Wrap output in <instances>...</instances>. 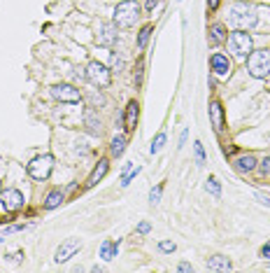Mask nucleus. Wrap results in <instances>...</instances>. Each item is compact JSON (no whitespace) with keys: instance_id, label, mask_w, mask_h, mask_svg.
Instances as JSON below:
<instances>
[{"instance_id":"f257e3e1","label":"nucleus","mask_w":270,"mask_h":273,"mask_svg":"<svg viewBox=\"0 0 270 273\" xmlns=\"http://www.w3.org/2000/svg\"><path fill=\"white\" fill-rule=\"evenodd\" d=\"M229 21L235 26V28H240V31H247V28L256 26V21H259V17H256V7L249 5V2H245V0L233 2L231 9H229Z\"/></svg>"},{"instance_id":"f03ea898","label":"nucleus","mask_w":270,"mask_h":273,"mask_svg":"<svg viewBox=\"0 0 270 273\" xmlns=\"http://www.w3.org/2000/svg\"><path fill=\"white\" fill-rule=\"evenodd\" d=\"M247 70L256 80H266L270 75V49L249 51V56H247Z\"/></svg>"},{"instance_id":"7ed1b4c3","label":"nucleus","mask_w":270,"mask_h":273,"mask_svg":"<svg viewBox=\"0 0 270 273\" xmlns=\"http://www.w3.org/2000/svg\"><path fill=\"white\" fill-rule=\"evenodd\" d=\"M140 19V5L135 0H123L115 7V24L121 28H131Z\"/></svg>"},{"instance_id":"20e7f679","label":"nucleus","mask_w":270,"mask_h":273,"mask_svg":"<svg viewBox=\"0 0 270 273\" xmlns=\"http://www.w3.org/2000/svg\"><path fill=\"white\" fill-rule=\"evenodd\" d=\"M84 77H86L93 87H98V89H107L110 82H112V70H110L107 66H103L100 61H91L89 66H86Z\"/></svg>"},{"instance_id":"39448f33","label":"nucleus","mask_w":270,"mask_h":273,"mask_svg":"<svg viewBox=\"0 0 270 273\" xmlns=\"http://www.w3.org/2000/svg\"><path fill=\"white\" fill-rule=\"evenodd\" d=\"M229 40V49H231V54H235V56H240V58H245V56H249V51H252V35L249 33H245V31H233V33L226 38Z\"/></svg>"},{"instance_id":"423d86ee","label":"nucleus","mask_w":270,"mask_h":273,"mask_svg":"<svg viewBox=\"0 0 270 273\" xmlns=\"http://www.w3.org/2000/svg\"><path fill=\"white\" fill-rule=\"evenodd\" d=\"M51 168H54V157L51 154H42V157H35L31 164H28V175L33 178V180H47L51 175Z\"/></svg>"},{"instance_id":"0eeeda50","label":"nucleus","mask_w":270,"mask_h":273,"mask_svg":"<svg viewBox=\"0 0 270 273\" xmlns=\"http://www.w3.org/2000/svg\"><path fill=\"white\" fill-rule=\"evenodd\" d=\"M51 96H54L58 103H79V100H82L79 89H75L73 84H54V87H51Z\"/></svg>"},{"instance_id":"6e6552de","label":"nucleus","mask_w":270,"mask_h":273,"mask_svg":"<svg viewBox=\"0 0 270 273\" xmlns=\"http://www.w3.org/2000/svg\"><path fill=\"white\" fill-rule=\"evenodd\" d=\"M79 248H82V240H79V238H68V240H63V243L58 245L56 255H54V262H56V264H63V262H68L70 257L77 255V252H79Z\"/></svg>"},{"instance_id":"1a4fd4ad","label":"nucleus","mask_w":270,"mask_h":273,"mask_svg":"<svg viewBox=\"0 0 270 273\" xmlns=\"http://www.w3.org/2000/svg\"><path fill=\"white\" fill-rule=\"evenodd\" d=\"M115 42H116V24L100 21L98 33H96V45H100V47H112Z\"/></svg>"},{"instance_id":"9d476101","label":"nucleus","mask_w":270,"mask_h":273,"mask_svg":"<svg viewBox=\"0 0 270 273\" xmlns=\"http://www.w3.org/2000/svg\"><path fill=\"white\" fill-rule=\"evenodd\" d=\"M0 203H2V208H5L7 213H12V210L24 208L26 199L19 189H5V191H0Z\"/></svg>"},{"instance_id":"9b49d317","label":"nucleus","mask_w":270,"mask_h":273,"mask_svg":"<svg viewBox=\"0 0 270 273\" xmlns=\"http://www.w3.org/2000/svg\"><path fill=\"white\" fill-rule=\"evenodd\" d=\"M138 115H140L138 100H131V103L126 105V112H123V129H126V133H133V131H135V124H138Z\"/></svg>"},{"instance_id":"f8f14e48","label":"nucleus","mask_w":270,"mask_h":273,"mask_svg":"<svg viewBox=\"0 0 270 273\" xmlns=\"http://www.w3.org/2000/svg\"><path fill=\"white\" fill-rule=\"evenodd\" d=\"M210 66H212L217 77H229L231 75V61H229V56H224V54H212Z\"/></svg>"},{"instance_id":"ddd939ff","label":"nucleus","mask_w":270,"mask_h":273,"mask_svg":"<svg viewBox=\"0 0 270 273\" xmlns=\"http://www.w3.org/2000/svg\"><path fill=\"white\" fill-rule=\"evenodd\" d=\"M210 122H212L217 133L224 131V108H221L219 100H212V103H210Z\"/></svg>"},{"instance_id":"4468645a","label":"nucleus","mask_w":270,"mask_h":273,"mask_svg":"<svg viewBox=\"0 0 270 273\" xmlns=\"http://www.w3.org/2000/svg\"><path fill=\"white\" fill-rule=\"evenodd\" d=\"M107 171H110V164H107V159H100L98 166H96V168L91 171V175H89V180H86V184H89V187H96V184H98V182L107 175Z\"/></svg>"},{"instance_id":"2eb2a0df","label":"nucleus","mask_w":270,"mask_h":273,"mask_svg":"<svg viewBox=\"0 0 270 273\" xmlns=\"http://www.w3.org/2000/svg\"><path fill=\"white\" fill-rule=\"evenodd\" d=\"M231 269H233V264H231L229 257L214 255L207 259V271H231Z\"/></svg>"},{"instance_id":"dca6fc26","label":"nucleus","mask_w":270,"mask_h":273,"mask_svg":"<svg viewBox=\"0 0 270 273\" xmlns=\"http://www.w3.org/2000/svg\"><path fill=\"white\" fill-rule=\"evenodd\" d=\"M226 28L221 24H214V26H210V35H207V42L212 45V47H217V45H221V42H226Z\"/></svg>"},{"instance_id":"f3484780","label":"nucleus","mask_w":270,"mask_h":273,"mask_svg":"<svg viewBox=\"0 0 270 273\" xmlns=\"http://www.w3.org/2000/svg\"><path fill=\"white\" fill-rule=\"evenodd\" d=\"M84 124H86V129H89L91 133H100V131H103V129H100V119H98V115H96V110H93V108L84 110Z\"/></svg>"},{"instance_id":"a211bd4d","label":"nucleus","mask_w":270,"mask_h":273,"mask_svg":"<svg viewBox=\"0 0 270 273\" xmlns=\"http://www.w3.org/2000/svg\"><path fill=\"white\" fill-rule=\"evenodd\" d=\"M63 191L61 189H54V191H49L47 194V199H44V210H54V208H58L61 203H63Z\"/></svg>"},{"instance_id":"6ab92c4d","label":"nucleus","mask_w":270,"mask_h":273,"mask_svg":"<svg viewBox=\"0 0 270 273\" xmlns=\"http://www.w3.org/2000/svg\"><path fill=\"white\" fill-rule=\"evenodd\" d=\"M235 168L240 171V173H249V171H254V168H256V159H254L252 154L237 157V159H235Z\"/></svg>"},{"instance_id":"aec40b11","label":"nucleus","mask_w":270,"mask_h":273,"mask_svg":"<svg viewBox=\"0 0 270 273\" xmlns=\"http://www.w3.org/2000/svg\"><path fill=\"white\" fill-rule=\"evenodd\" d=\"M126 142H128V138H126L123 133H119V136H115V138H112V145H110L112 157H121L123 149H126Z\"/></svg>"},{"instance_id":"412c9836","label":"nucleus","mask_w":270,"mask_h":273,"mask_svg":"<svg viewBox=\"0 0 270 273\" xmlns=\"http://www.w3.org/2000/svg\"><path fill=\"white\" fill-rule=\"evenodd\" d=\"M116 248H119V243H112V240H105L103 245H100V257L105 259V262H112L116 257Z\"/></svg>"},{"instance_id":"4be33fe9","label":"nucleus","mask_w":270,"mask_h":273,"mask_svg":"<svg viewBox=\"0 0 270 273\" xmlns=\"http://www.w3.org/2000/svg\"><path fill=\"white\" fill-rule=\"evenodd\" d=\"M152 33H154V26H152V24H145L142 28H140V35H138V47H140V49H145V47H147Z\"/></svg>"},{"instance_id":"5701e85b","label":"nucleus","mask_w":270,"mask_h":273,"mask_svg":"<svg viewBox=\"0 0 270 273\" xmlns=\"http://www.w3.org/2000/svg\"><path fill=\"white\" fill-rule=\"evenodd\" d=\"M110 70H112V73H121L123 70V56L121 54L112 51V56H110Z\"/></svg>"},{"instance_id":"b1692460","label":"nucleus","mask_w":270,"mask_h":273,"mask_svg":"<svg viewBox=\"0 0 270 273\" xmlns=\"http://www.w3.org/2000/svg\"><path fill=\"white\" fill-rule=\"evenodd\" d=\"M205 189L210 191L214 199H219V196H221V184H219V180H217V178H210V180H207V184H205Z\"/></svg>"},{"instance_id":"393cba45","label":"nucleus","mask_w":270,"mask_h":273,"mask_svg":"<svg viewBox=\"0 0 270 273\" xmlns=\"http://www.w3.org/2000/svg\"><path fill=\"white\" fill-rule=\"evenodd\" d=\"M193 154H196V164L205 166V149H203V142L200 140H193Z\"/></svg>"},{"instance_id":"a878e982","label":"nucleus","mask_w":270,"mask_h":273,"mask_svg":"<svg viewBox=\"0 0 270 273\" xmlns=\"http://www.w3.org/2000/svg\"><path fill=\"white\" fill-rule=\"evenodd\" d=\"M163 145H165V131H161V133H158V136L154 138V142H152V154H156V152L163 147Z\"/></svg>"},{"instance_id":"bb28decb","label":"nucleus","mask_w":270,"mask_h":273,"mask_svg":"<svg viewBox=\"0 0 270 273\" xmlns=\"http://www.w3.org/2000/svg\"><path fill=\"white\" fill-rule=\"evenodd\" d=\"M161 191H163V184H158V187H154V189L149 191V203H152V206H156V203L161 201Z\"/></svg>"},{"instance_id":"cd10ccee","label":"nucleus","mask_w":270,"mask_h":273,"mask_svg":"<svg viewBox=\"0 0 270 273\" xmlns=\"http://www.w3.org/2000/svg\"><path fill=\"white\" fill-rule=\"evenodd\" d=\"M105 103V98L100 96V93H96V91H91L89 93V108H96V105H103Z\"/></svg>"},{"instance_id":"c85d7f7f","label":"nucleus","mask_w":270,"mask_h":273,"mask_svg":"<svg viewBox=\"0 0 270 273\" xmlns=\"http://www.w3.org/2000/svg\"><path fill=\"white\" fill-rule=\"evenodd\" d=\"M138 173H140L138 166H135V171H128V173H123V178H121V184H123V187H128V184L135 180V175H138Z\"/></svg>"},{"instance_id":"c756f323","label":"nucleus","mask_w":270,"mask_h":273,"mask_svg":"<svg viewBox=\"0 0 270 273\" xmlns=\"http://www.w3.org/2000/svg\"><path fill=\"white\" fill-rule=\"evenodd\" d=\"M158 250H161V252H175V243H170V240H161V243H158Z\"/></svg>"},{"instance_id":"7c9ffc66","label":"nucleus","mask_w":270,"mask_h":273,"mask_svg":"<svg viewBox=\"0 0 270 273\" xmlns=\"http://www.w3.org/2000/svg\"><path fill=\"white\" fill-rule=\"evenodd\" d=\"M259 168H261V175H270V157L263 159L261 164H259Z\"/></svg>"},{"instance_id":"2f4dec72","label":"nucleus","mask_w":270,"mask_h":273,"mask_svg":"<svg viewBox=\"0 0 270 273\" xmlns=\"http://www.w3.org/2000/svg\"><path fill=\"white\" fill-rule=\"evenodd\" d=\"M135 84H142V58L138 61V68H135Z\"/></svg>"},{"instance_id":"473e14b6","label":"nucleus","mask_w":270,"mask_h":273,"mask_svg":"<svg viewBox=\"0 0 270 273\" xmlns=\"http://www.w3.org/2000/svg\"><path fill=\"white\" fill-rule=\"evenodd\" d=\"M149 229H152V224L149 222H140L138 224V233H149Z\"/></svg>"},{"instance_id":"72a5a7b5","label":"nucleus","mask_w":270,"mask_h":273,"mask_svg":"<svg viewBox=\"0 0 270 273\" xmlns=\"http://www.w3.org/2000/svg\"><path fill=\"white\" fill-rule=\"evenodd\" d=\"M261 255L266 257V259H270V243H266V245L261 248Z\"/></svg>"},{"instance_id":"f704fd0d","label":"nucleus","mask_w":270,"mask_h":273,"mask_svg":"<svg viewBox=\"0 0 270 273\" xmlns=\"http://www.w3.org/2000/svg\"><path fill=\"white\" fill-rule=\"evenodd\" d=\"M158 2H161V0H147V5H145V7H147L149 12H152V9H154L156 5H158Z\"/></svg>"},{"instance_id":"c9c22d12","label":"nucleus","mask_w":270,"mask_h":273,"mask_svg":"<svg viewBox=\"0 0 270 273\" xmlns=\"http://www.w3.org/2000/svg\"><path fill=\"white\" fill-rule=\"evenodd\" d=\"M21 257H24L21 252H14V255H9V262H17V264H19V262H21Z\"/></svg>"},{"instance_id":"e433bc0d","label":"nucleus","mask_w":270,"mask_h":273,"mask_svg":"<svg viewBox=\"0 0 270 273\" xmlns=\"http://www.w3.org/2000/svg\"><path fill=\"white\" fill-rule=\"evenodd\" d=\"M219 2H221V0H207V7H210V9H217V7H219Z\"/></svg>"},{"instance_id":"4c0bfd02","label":"nucleus","mask_w":270,"mask_h":273,"mask_svg":"<svg viewBox=\"0 0 270 273\" xmlns=\"http://www.w3.org/2000/svg\"><path fill=\"white\" fill-rule=\"evenodd\" d=\"M180 271H191V264H187V262H184V264H180Z\"/></svg>"},{"instance_id":"58836bf2","label":"nucleus","mask_w":270,"mask_h":273,"mask_svg":"<svg viewBox=\"0 0 270 273\" xmlns=\"http://www.w3.org/2000/svg\"><path fill=\"white\" fill-rule=\"evenodd\" d=\"M187 142V131H182V136H180V145H184Z\"/></svg>"},{"instance_id":"ea45409f","label":"nucleus","mask_w":270,"mask_h":273,"mask_svg":"<svg viewBox=\"0 0 270 273\" xmlns=\"http://www.w3.org/2000/svg\"><path fill=\"white\" fill-rule=\"evenodd\" d=\"M0 191H2V184H0Z\"/></svg>"}]
</instances>
